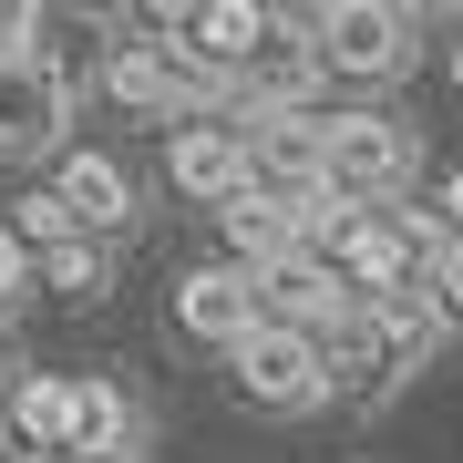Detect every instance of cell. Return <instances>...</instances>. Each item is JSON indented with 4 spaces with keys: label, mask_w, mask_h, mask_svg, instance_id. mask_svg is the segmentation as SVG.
I'll return each instance as SVG.
<instances>
[{
    "label": "cell",
    "mask_w": 463,
    "mask_h": 463,
    "mask_svg": "<svg viewBox=\"0 0 463 463\" xmlns=\"http://www.w3.org/2000/svg\"><path fill=\"white\" fill-rule=\"evenodd\" d=\"M453 258V227L432 206H361L350 227L330 237V268L361 298H402V288H432V268Z\"/></svg>",
    "instance_id": "1"
},
{
    "label": "cell",
    "mask_w": 463,
    "mask_h": 463,
    "mask_svg": "<svg viewBox=\"0 0 463 463\" xmlns=\"http://www.w3.org/2000/svg\"><path fill=\"white\" fill-rule=\"evenodd\" d=\"M309 42L319 72H340V83H402L422 62V21L392 0H330V11H309Z\"/></svg>",
    "instance_id": "2"
},
{
    "label": "cell",
    "mask_w": 463,
    "mask_h": 463,
    "mask_svg": "<svg viewBox=\"0 0 463 463\" xmlns=\"http://www.w3.org/2000/svg\"><path fill=\"white\" fill-rule=\"evenodd\" d=\"M227 381L258 402V412H319V402H330V350H319L309 330L258 319V330L227 350Z\"/></svg>",
    "instance_id": "3"
},
{
    "label": "cell",
    "mask_w": 463,
    "mask_h": 463,
    "mask_svg": "<svg viewBox=\"0 0 463 463\" xmlns=\"http://www.w3.org/2000/svg\"><path fill=\"white\" fill-rule=\"evenodd\" d=\"M0 155H72V72L52 52H0Z\"/></svg>",
    "instance_id": "4"
},
{
    "label": "cell",
    "mask_w": 463,
    "mask_h": 463,
    "mask_svg": "<svg viewBox=\"0 0 463 463\" xmlns=\"http://www.w3.org/2000/svg\"><path fill=\"white\" fill-rule=\"evenodd\" d=\"M412 185V134L392 114H330V196L340 206H402Z\"/></svg>",
    "instance_id": "5"
},
{
    "label": "cell",
    "mask_w": 463,
    "mask_h": 463,
    "mask_svg": "<svg viewBox=\"0 0 463 463\" xmlns=\"http://www.w3.org/2000/svg\"><path fill=\"white\" fill-rule=\"evenodd\" d=\"M165 175H175V196H196V206H216V216H227V206H248L258 196V145H248V134H237V124H185L175 134V145H165Z\"/></svg>",
    "instance_id": "6"
},
{
    "label": "cell",
    "mask_w": 463,
    "mask_h": 463,
    "mask_svg": "<svg viewBox=\"0 0 463 463\" xmlns=\"http://www.w3.org/2000/svg\"><path fill=\"white\" fill-rule=\"evenodd\" d=\"M268 319V288H258V268H237V258H216V268H185L175 279V330L185 340H206V350H237Z\"/></svg>",
    "instance_id": "7"
},
{
    "label": "cell",
    "mask_w": 463,
    "mask_h": 463,
    "mask_svg": "<svg viewBox=\"0 0 463 463\" xmlns=\"http://www.w3.org/2000/svg\"><path fill=\"white\" fill-rule=\"evenodd\" d=\"M258 288H268V319H279V330H309V340H330V330H350V319H361V288L330 268V248H319V258H288V268H268Z\"/></svg>",
    "instance_id": "8"
},
{
    "label": "cell",
    "mask_w": 463,
    "mask_h": 463,
    "mask_svg": "<svg viewBox=\"0 0 463 463\" xmlns=\"http://www.w3.org/2000/svg\"><path fill=\"white\" fill-rule=\"evenodd\" d=\"M52 196L72 206V227L83 237H134V175H124V155H103V145H72L62 165H52Z\"/></svg>",
    "instance_id": "9"
},
{
    "label": "cell",
    "mask_w": 463,
    "mask_h": 463,
    "mask_svg": "<svg viewBox=\"0 0 463 463\" xmlns=\"http://www.w3.org/2000/svg\"><path fill=\"white\" fill-rule=\"evenodd\" d=\"M165 32H185V52H196L206 72H248L268 32H279V11H258V0H206V11H165Z\"/></svg>",
    "instance_id": "10"
},
{
    "label": "cell",
    "mask_w": 463,
    "mask_h": 463,
    "mask_svg": "<svg viewBox=\"0 0 463 463\" xmlns=\"http://www.w3.org/2000/svg\"><path fill=\"white\" fill-rule=\"evenodd\" d=\"M11 432H21V453H42V463H72V432H83V381H62V371H32L11 392Z\"/></svg>",
    "instance_id": "11"
},
{
    "label": "cell",
    "mask_w": 463,
    "mask_h": 463,
    "mask_svg": "<svg viewBox=\"0 0 463 463\" xmlns=\"http://www.w3.org/2000/svg\"><path fill=\"white\" fill-rule=\"evenodd\" d=\"M134 432H145V412H134L114 381H83V432H72V463H134Z\"/></svg>",
    "instance_id": "12"
},
{
    "label": "cell",
    "mask_w": 463,
    "mask_h": 463,
    "mask_svg": "<svg viewBox=\"0 0 463 463\" xmlns=\"http://www.w3.org/2000/svg\"><path fill=\"white\" fill-rule=\"evenodd\" d=\"M11 227H21V248H32V258H52V248H72V237H83V227H72V206L52 196V185L11 206Z\"/></svg>",
    "instance_id": "13"
},
{
    "label": "cell",
    "mask_w": 463,
    "mask_h": 463,
    "mask_svg": "<svg viewBox=\"0 0 463 463\" xmlns=\"http://www.w3.org/2000/svg\"><path fill=\"white\" fill-rule=\"evenodd\" d=\"M103 258H114L103 237H72V248H52V258H42V279L62 288V298H93V288H103Z\"/></svg>",
    "instance_id": "14"
},
{
    "label": "cell",
    "mask_w": 463,
    "mask_h": 463,
    "mask_svg": "<svg viewBox=\"0 0 463 463\" xmlns=\"http://www.w3.org/2000/svg\"><path fill=\"white\" fill-rule=\"evenodd\" d=\"M432 309H443V330H463V248L432 268Z\"/></svg>",
    "instance_id": "15"
},
{
    "label": "cell",
    "mask_w": 463,
    "mask_h": 463,
    "mask_svg": "<svg viewBox=\"0 0 463 463\" xmlns=\"http://www.w3.org/2000/svg\"><path fill=\"white\" fill-rule=\"evenodd\" d=\"M21 279H32V248H21L11 216H0V298H21Z\"/></svg>",
    "instance_id": "16"
},
{
    "label": "cell",
    "mask_w": 463,
    "mask_h": 463,
    "mask_svg": "<svg viewBox=\"0 0 463 463\" xmlns=\"http://www.w3.org/2000/svg\"><path fill=\"white\" fill-rule=\"evenodd\" d=\"M432 216H443V227H453V248H463V165L443 175V196H432Z\"/></svg>",
    "instance_id": "17"
},
{
    "label": "cell",
    "mask_w": 463,
    "mask_h": 463,
    "mask_svg": "<svg viewBox=\"0 0 463 463\" xmlns=\"http://www.w3.org/2000/svg\"><path fill=\"white\" fill-rule=\"evenodd\" d=\"M32 42H42V21H32V11H0V52H32Z\"/></svg>",
    "instance_id": "18"
},
{
    "label": "cell",
    "mask_w": 463,
    "mask_h": 463,
    "mask_svg": "<svg viewBox=\"0 0 463 463\" xmlns=\"http://www.w3.org/2000/svg\"><path fill=\"white\" fill-rule=\"evenodd\" d=\"M21 392V361H11V350H0V402H11Z\"/></svg>",
    "instance_id": "19"
},
{
    "label": "cell",
    "mask_w": 463,
    "mask_h": 463,
    "mask_svg": "<svg viewBox=\"0 0 463 463\" xmlns=\"http://www.w3.org/2000/svg\"><path fill=\"white\" fill-rule=\"evenodd\" d=\"M453 83H463V42H453Z\"/></svg>",
    "instance_id": "20"
}]
</instances>
